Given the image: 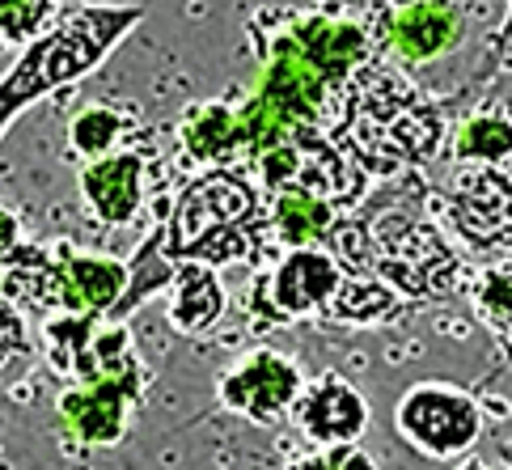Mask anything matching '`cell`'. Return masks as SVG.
I'll list each match as a JSON object with an SVG mask.
<instances>
[{"mask_svg":"<svg viewBox=\"0 0 512 470\" xmlns=\"http://www.w3.org/2000/svg\"><path fill=\"white\" fill-rule=\"evenodd\" d=\"M343 144L364 174H394L428 161L445 140V119L390 68H364L352 81Z\"/></svg>","mask_w":512,"mask_h":470,"instance_id":"obj_1","label":"cell"},{"mask_svg":"<svg viewBox=\"0 0 512 470\" xmlns=\"http://www.w3.org/2000/svg\"><path fill=\"white\" fill-rule=\"evenodd\" d=\"M144 17V9H111V5H81L72 9L60 26H51L43 39H34L17 64L0 77V132L22 115L26 106L56 94V89L89 77L119 39L132 34V26Z\"/></svg>","mask_w":512,"mask_h":470,"instance_id":"obj_2","label":"cell"},{"mask_svg":"<svg viewBox=\"0 0 512 470\" xmlns=\"http://www.w3.org/2000/svg\"><path fill=\"white\" fill-rule=\"evenodd\" d=\"M254 225H263V212L250 178L237 170H212L178 195L166 229H157L149 246L170 263L225 267L259 255Z\"/></svg>","mask_w":512,"mask_h":470,"instance_id":"obj_3","label":"cell"},{"mask_svg":"<svg viewBox=\"0 0 512 470\" xmlns=\"http://www.w3.org/2000/svg\"><path fill=\"white\" fill-rule=\"evenodd\" d=\"M364 225L373 255V276L390 284L398 297H453L466 284V271L449 242L411 208H377Z\"/></svg>","mask_w":512,"mask_h":470,"instance_id":"obj_4","label":"cell"},{"mask_svg":"<svg viewBox=\"0 0 512 470\" xmlns=\"http://www.w3.org/2000/svg\"><path fill=\"white\" fill-rule=\"evenodd\" d=\"M339 89L322 77V72L301 56V47L288 39V30H267L263 34V81L259 98L267 111H276L292 136L297 132H326V102Z\"/></svg>","mask_w":512,"mask_h":470,"instance_id":"obj_5","label":"cell"},{"mask_svg":"<svg viewBox=\"0 0 512 470\" xmlns=\"http://www.w3.org/2000/svg\"><path fill=\"white\" fill-rule=\"evenodd\" d=\"M343 276H347V267L318 246L288 250L276 267L254 280L250 310L259 322H292V318L322 314L331 305V297L339 293Z\"/></svg>","mask_w":512,"mask_h":470,"instance_id":"obj_6","label":"cell"},{"mask_svg":"<svg viewBox=\"0 0 512 470\" xmlns=\"http://www.w3.org/2000/svg\"><path fill=\"white\" fill-rule=\"evenodd\" d=\"M398 432L428 458H457L483 432L479 403L453 386H415L394 411Z\"/></svg>","mask_w":512,"mask_h":470,"instance_id":"obj_7","label":"cell"},{"mask_svg":"<svg viewBox=\"0 0 512 470\" xmlns=\"http://www.w3.org/2000/svg\"><path fill=\"white\" fill-rule=\"evenodd\" d=\"M221 403L254 424H276L301 394V369L276 348H254L221 377Z\"/></svg>","mask_w":512,"mask_h":470,"instance_id":"obj_8","label":"cell"},{"mask_svg":"<svg viewBox=\"0 0 512 470\" xmlns=\"http://www.w3.org/2000/svg\"><path fill=\"white\" fill-rule=\"evenodd\" d=\"M445 204L470 246H512V178L500 166H457Z\"/></svg>","mask_w":512,"mask_h":470,"instance_id":"obj_9","label":"cell"},{"mask_svg":"<svg viewBox=\"0 0 512 470\" xmlns=\"http://www.w3.org/2000/svg\"><path fill=\"white\" fill-rule=\"evenodd\" d=\"M284 30H288V39L301 47V56L335 89H347L364 72V64H369V34L356 22L305 13V17H288Z\"/></svg>","mask_w":512,"mask_h":470,"instance_id":"obj_10","label":"cell"},{"mask_svg":"<svg viewBox=\"0 0 512 470\" xmlns=\"http://www.w3.org/2000/svg\"><path fill=\"white\" fill-rule=\"evenodd\" d=\"M292 420L318 445H352L369 424V403L352 382H343L339 373H326L297 394Z\"/></svg>","mask_w":512,"mask_h":470,"instance_id":"obj_11","label":"cell"},{"mask_svg":"<svg viewBox=\"0 0 512 470\" xmlns=\"http://www.w3.org/2000/svg\"><path fill=\"white\" fill-rule=\"evenodd\" d=\"M466 34V17L453 0H419L386 22V39L402 64H428L453 51Z\"/></svg>","mask_w":512,"mask_h":470,"instance_id":"obj_12","label":"cell"},{"mask_svg":"<svg viewBox=\"0 0 512 470\" xmlns=\"http://www.w3.org/2000/svg\"><path fill=\"white\" fill-rule=\"evenodd\" d=\"M81 200L106 229L132 225L144 204V157L111 153L102 161H85L81 170Z\"/></svg>","mask_w":512,"mask_h":470,"instance_id":"obj_13","label":"cell"},{"mask_svg":"<svg viewBox=\"0 0 512 470\" xmlns=\"http://www.w3.org/2000/svg\"><path fill=\"white\" fill-rule=\"evenodd\" d=\"M140 403V394L123 382H81L64 390L60 415L72 437L85 445H115L127 428V411Z\"/></svg>","mask_w":512,"mask_h":470,"instance_id":"obj_14","label":"cell"},{"mask_svg":"<svg viewBox=\"0 0 512 470\" xmlns=\"http://www.w3.org/2000/svg\"><path fill=\"white\" fill-rule=\"evenodd\" d=\"M60 267H64V305H68V314L111 318V310L127 293V263L81 255V250L60 246Z\"/></svg>","mask_w":512,"mask_h":470,"instance_id":"obj_15","label":"cell"},{"mask_svg":"<svg viewBox=\"0 0 512 470\" xmlns=\"http://www.w3.org/2000/svg\"><path fill=\"white\" fill-rule=\"evenodd\" d=\"M271 208H267V225L271 233L288 246V250H309L326 242L335 233V204L318 200V195H309L301 187H280L267 195Z\"/></svg>","mask_w":512,"mask_h":470,"instance_id":"obj_16","label":"cell"},{"mask_svg":"<svg viewBox=\"0 0 512 470\" xmlns=\"http://www.w3.org/2000/svg\"><path fill=\"white\" fill-rule=\"evenodd\" d=\"M225 314V288L208 263H178L174 301H170V327L182 335L208 331Z\"/></svg>","mask_w":512,"mask_h":470,"instance_id":"obj_17","label":"cell"},{"mask_svg":"<svg viewBox=\"0 0 512 470\" xmlns=\"http://www.w3.org/2000/svg\"><path fill=\"white\" fill-rule=\"evenodd\" d=\"M407 305L394 293L390 284H381L377 276H360V271H347L339 293L331 297V305L318 314L322 322H339V327H373V322H390L398 318Z\"/></svg>","mask_w":512,"mask_h":470,"instance_id":"obj_18","label":"cell"},{"mask_svg":"<svg viewBox=\"0 0 512 470\" xmlns=\"http://www.w3.org/2000/svg\"><path fill=\"white\" fill-rule=\"evenodd\" d=\"M182 153L199 166H221V161L242 157V136H237V111L221 102L199 106L195 115H187L182 123Z\"/></svg>","mask_w":512,"mask_h":470,"instance_id":"obj_19","label":"cell"},{"mask_svg":"<svg viewBox=\"0 0 512 470\" xmlns=\"http://www.w3.org/2000/svg\"><path fill=\"white\" fill-rule=\"evenodd\" d=\"M508 157H512V119L496 111L470 115L453 140L457 166H500Z\"/></svg>","mask_w":512,"mask_h":470,"instance_id":"obj_20","label":"cell"},{"mask_svg":"<svg viewBox=\"0 0 512 470\" xmlns=\"http://www.w3.org/2000/svg\"><path fill=\"white\" fill-rule=\"evenodd\" d=\"M474 310L496 331L504 360H512V267H487L474 280Z\"/></svg>","mask_w":512,"mask_h":470,"instance_id":"obj_21","label":"cell"},{"mask_svg":"<svg viewBox=\"0 0 512 470\" xmlns=\"http://www.w3.org/2000/svg\"><path fill=\"white\" fill-rule=\"evenodd\" d=\"M123 132H127V119L119 111H111V106H89V111H81L77 119H72L68 140H72V153L77 157L102 161V157L119 153L115 144H119Z\"/></svg>","mask_w":512,"mask_h":470,"instance_id":"obj_22","label":"cell"},{"mask_svg":"<svg viewBox=\"0 0 512 470\" xmlns=\"http://www.w3.org/2000/svg\"><path fill=\"white\" fill-rule=\"evenodd\" d=\"M60 0H0V43H34L43 39Z\"/></svg>","mask_w":512,"mask_h":470,"instance_id":"obj_23","label":"cell"},{"mask_svg":"<svg viewBox=\"0 0 512 470\" xmlns=\"http://www.w3.org/2000/svg\"><path fill=\"white\" fill-rule=\"evenodd\" d=\"M288 470H377V466L356 445H326V454H314V458H305Z\"/></svg>","mask_w":512,"mask_h":470,"instance_id":"obj_24","label":"cell"},{"mask_svg":"<svg viewBox=\"0 0 512 470\" xmlns=\"http://www.w3.org/2000/svg\"><path fill=\"white\" fill-rule=\"evenodd\" d=\"M30 343H26V327H22V314H17V305L0 297V369L9 365V360L26 356Z\"/></svg>","mask_w":512,"mask_h":470,"instance_id":"obj_25","label":"cell"},{"mask_svg":"<svg viewBox=\"0 0 512 470\" xmlns=\"http://www.w3.org/2000/svg\"><path fill=\"white\" fill-rule=\"evenodd\" d=\"M17 246H22V225H17V216L9 208H0V267L9 263Z\"/></svg>","mask_w":512,"mask_h":470,"instance_id":"obj_26","label":"cell"},{"mask_svg":"<svg viewBox=\"0 0 512 470\" xmlns=\"http://www.w3.org/2000/svg\"><path fill=\"white\" fill-rule=\"evenodd\" d=\"M386 5H394V9H407V5H419V0H386Z\"/></svg>","mask_w":512,"mask_h":470,"instance_id":"obj_27","label":"cell"},{"mask_svg":"<svg viewBox=\"0 0 512 470\" xmlns=\"http://www.w3.org/2000/svg\"><path fill=\"white\" fill-rule=\"evenodd\" d=\"M457 470H487L483 462H466V466H457Z\"/></svg>","mask_w":512,"mask_h":470,"instance_id":"obj_28","label":"cell"}]
</instances>
